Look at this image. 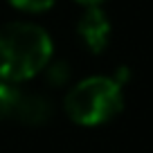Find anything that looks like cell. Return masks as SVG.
Listing matches in <instances>:
<instances>
[{
  "mask_svg": "<svg viewBox=\"0 0 153 153\" xmlns=\"http://www.w3.org/2000/svg\"><path fill=\"white\" fill-rule=\"evenodd\" d=\"M50 59L52 38L41 25L25 20L0 25V81H27L48 68Z\"/></svg>",
  "mask_w": 153,
  "mask_h": 153,
  "instance_id": "6da1fadb",
  "label": "cell"
},
{
  "mask_svg": "<svg viewBox=\"0 0 153 153\" xmlns=\"http://www.w3.org/2000/svg\"><path fill=\"white\" fill-rule=\"evenodd\" d=\"M122 83L110 76H88L68 92L65 113L81 126H97L113 120L122 110Z\"/></svg>",
  "mask_w": 153,
  "mask_h": 153,
  "instance_id": "7a4b0ae2",
  "label": "cell"
},
{
  "mask_svg": "<svg viewBox=\"0 0 153 153\" xmlns=\"http://www.w3.org/2000/svg\"><path fill=\"white\" fill-rule=\"evenodd\" d=\"M76 32H79V38L83 41L90 52L99 54L106 50L110 41V32H113V25H110L108 16L101 7H86V11L79 18V25H76Z\"/></svg>",
  "mask_w": 153,
  "mask_h": 153,
  "instance_id": "3957f363",
  "label": "cell"
},
{
  "mask_svg": "<svg viewBox=\"0 0 153 153\" xmlns=\"http://www.w3.org/2000/svg\"><path fill=\"white\" fill-rule=\"evenodd\" d=\"M52 108H50V99H45L38 92H23L18 90L16 95V104H14V113L11 117L23 124H43L50 117Z\"/></svg>",
  "mask_w": 153,
  "mask_h": 153,
  "instance_id": "277c9868",
  "label": "cell"
},
{
  "mask_svg": "<svg viewBox=\"0 0 153 153\" xmlns=\"http://www.w3.org/2000/svg\"><path fill=\"white\" fill-rule=\"evenodd\" d=\"M16 95H18V88H14L7 81H0V122L11 117L14 104H16Z\"/></svg>",
  "mask_w": 153,
  "mask_h": 153,
  "instance_id": "5b68a950",
  "label": "cell"
},
{
  "mask_svg": "<svg viewBox=\"0 0 153 153\" xmlns=\"http://www.w3.org/2000/svg\"><path fill=\"white\" fill-rule=\"evenodd\" d=\"M11 7L20 11H29V14H38V11H48L56 0H7Z\"/></svg>",
  "mask_w": 153,
  "mask_h": 153,
  "instance_id": "8992f818",
  "label": "cell"
},
{
  "mask_svg": "<svg viewBox=\"0 0 153 153\" xmlns=\"http://www.w3.org/2000/svg\"><path fill=\"white\" fill-rule=\"evenodd\" d=\"M48 76L52 79L54 83H61L63 79H68V65H63V63L50 65V63H48Z\"/></svg>",
  "mask_w": 153,
  "mask_h": 153,
  "instance_id": "52a82bcc",
  "label": "cell"
},
{
  "mask_svg": "<svg viewBox=\"0 0 153 153\" xmlns=\"http://www.w3.org/2000/svg\"><path fill=\"white\" fill-rule=\"evenodd\" d=\"M76 2H81V5H86V7H99L106 0H76Z\"/></svg>",
  "mask_w": 153,
  "mask_h": 153,
  "instance_id": "ba28073f",
  "label": "cell"
}]
</instances>
